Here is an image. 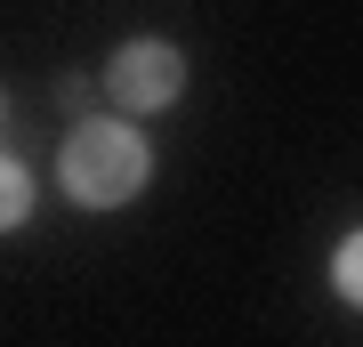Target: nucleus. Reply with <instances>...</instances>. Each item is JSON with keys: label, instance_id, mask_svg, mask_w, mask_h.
I'll return each mask as SVG.
<instances>
[{"label": "nucleus", "instance_id": "nucleus-1", "mask_svg": "<svg viewBox=\"0 0 363 347\" xmlns=\"http://www.w3.org/2000/svg\"><path fill=\"white\" fill-rule=\"evenodd\" d=\"M145 178H154V145H145V129L130 121H73V138H65V154H57V186H65V202L81 210H121V202H138Z\"/></svg>", "mask_w": 363, "mask_h": 347}, {"label": "nucleus", "instance_id": "nucleus-2", "mask_svg": "<svg viewBox=\"0 0 363 347\" xmlns=\"http://www.w3.org/2000/svg\"><path fill=\"white\" fill-rule=\"evenodd\" d=\"M105 97H113V114H169V105L186 97V49L178 40H121L113 57H105Z\"/></svg>", "mask_w": 363, "mask_h": 347}, {"label": "nucleus", "instance_id": "nucleus-3", "mask_svg": "<svg viewBox=\"0 0 363 347\" xmlns=\"http://www.w3.org/2000/svg\"><path fill=\"white\" fill-rule=\"evenodd\" d=\"M25 219H33V170L16 154H0V234L25 226Z\"/></svg>", "mask_w": 363, "mask_h": 347}, {"label": "nucleus", "instance_id": "nucleus-4", "mask_svg": "<svg viewBox=\"0 0 363 347\" xmlns=\"http://www.w3.org/2000/svg\"><path fill=\"white\" fill-rule=\"evenodd\" d=\"M331 291L347 299V307H363V226H355L347 243L331 250Z\"/></svg>", "mask_w": 363, "mask_h": 347}, {"label": "nucleus", "instance_id": "nucleus-5", "mask_svg": "<svg viewBox=\"0 0 363 347\" xmlns=\"http://www.w3.org/2000/svg\"><path fill=\"white\" fill-rule=\"evenodd\" d=\"M0 114H9V89H0Z\"/></svg>", "mask_w": 363, "mask_h": 347}]
</instances>
